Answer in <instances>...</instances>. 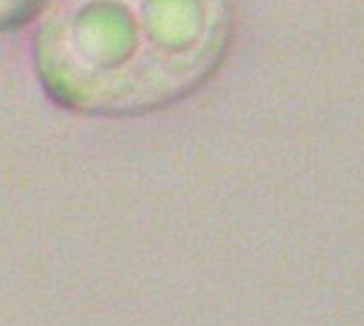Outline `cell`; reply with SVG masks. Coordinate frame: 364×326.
<instances>
[{
    "instance_id": "cell-1",
    "label": "cell",
    "mask_w": 364,
    "mask_h": 326,
    "mask_svg": "<svg viewBox=\"0 0 364 326\" xmlns=\"http://www.w3.org/2000/svg\"><path fill=\"white\" fill-rule=\"evenodd\" d=\"M232 31L228 0H48L33 57L46 91L87 115H139L210 79Z\"/></svg>"
},
{
    "instance_id": "cell-2",
    "label": "cell",
    "mask_w": 364,
    "mask_h": 326,
    "mask_svg": "<svg viewBox=\"0 0 364 326\" xmlns=\"http://www.w3.org/2000/svg\"><path fill=\"white\" fill-rule=\"evenodd\" d=\"M48 0H0V31L24 24L44 9Z\"/></svg>"
}]
</instances>
